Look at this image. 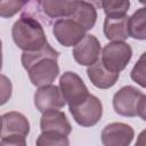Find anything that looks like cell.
Listing matches in <instances>:
<instances>
[{
    "instance_id": "8fae6325",
    "label": "cell",
    "mask_w": 146,
    "mask_h": 146,
    "mask_svg": "<svg viewBox=\"0 0 146 146\" xmlns=\"http://www.w3.org/2000/svg\"><path fill=\"white\" fill-rule=\"evenodd\" d=\"M66 102L62 95L59 87L49 84L38 88L34 94V105L41 113L51 110H60L65 106Z\"/></svg>"
},
{
    "instance_id": "ba28073f",
    "label": "cell",
    "mask_w": 146,
    "mask_h": 146,
    "mask_svg": "<svg viewBox=\"0 0 146 146\" xmlns=\"http://www.w3.org/2000/svg\"><path fill=\"white\" fill-rule=\"evenodd\" d=\"M86 30L72 18H62L54 23L52 34L64 47H75L87 34Z\"/></svg>"
},
{
    "instance_id": "5b68a950",
    "label": "cell",
    "mask_w": 146,
    "mask_h": 146,
    "mask_svg": "<svg viewBox=\"0 0 146 146\" xmlns=\"http://www.w3.org/2000/svg\"><path fill=\"white\" fill-rule=\"evenodd\" d=\"M59 89L68 107L76 106L83 103L89 94V90L83 80L75 72L66 71L59 78Z\"/></svg>"
},
{
    "instance_id": "5bb4252c",
    "label": "cell",
    "mask_w": 146,
    "mask_h": 146,
    "mask_svg": "<svg viewBox=\"0 0 146 146\" xmlns=\"http://www.w3.org/2000/svg\"><path fill=\"white\" fill-rule=\"evenodd\" d=\"M129 17L128 15L119 17H105L104 19V34L105 38L112 41H124L129 34Z\"/></svg>"
},
{
    "instance_id": "30bf717a",
    "label": "cell",
    "mask_w": 146,
    "mask_h": 146,
    "mask_svg": "<svg viewBox=\"0 0 146 146\" xmlns=\"http://www.w3.org/2000/svg\"><path fill=\"white\" fill-rule=\"evenodd\" d=\"M100 50L102 48L99 40L92 34H87L73 48L72 55L78 64L89 67L99 60Z\"/></svg>"
},
{
    "instance_id": "44dd1931",
    "label": "cell",
    "mask_w": 146,
    "mask_h": 146,
    "mask_svg": "<svg viewBox=\"0 0 146 146\" xmlns=\"http://www.w3.org/2000/svg\"><path fill=\"white\" fill-rule=\"evenodd\" d=\"M26 5L25 1H1L0 2V16L2 18H8L17 14L19 10L24 9Z\"/></svg>"
},
{
    "instance_id": "ac0fdd59",
    "label": "cell",
    "mask_w": 146,
    "mask_h": 146,
    "mask_svg": "<svg viewBox=\"0 0 146 146\" xmlns=\"http://www.w3.org/2000/svg\"><path fill=\"white\" fill-rule=\"evenodd\" d=\"M99 5L104 9L106 17H119L127 15L130 7V1H100Z\"/></svg>"
},
{
    "instance_id": "2e32d148",
    "label": "cell",
    "mask_w": 146,
    "mask_h": 146,
    "mask_svg": "<svg viewBox=\"0 0 146 146\" xmlns=\"http://www.w3.org/2000/svg\"><path fill=\"white\" fill-rule=\"evenodd\" d=\"M78 22L86 31L91 30L97 21V10L94 3L88 1H78L76 9L74 14L70 17Z\"/></svg>"
},
{
    "instance_id": "52a82bcc",
    "label": "cell",
    "mask_w": 146,
    "mask_h": 146,
    "mask_svg": "<svg viewBox=\"0 0 146 146\" xmlns=\"http://www.w3.org/2000/svg\"><path fill=\"white\" fill-rule=\"evenodd\" d=\"M143 92L133 86H124L113 96V108L116 114L125 117L137 116L139 102Z\"/></svg>"
},
{
    "instance_id": "d6986e66",
    "label": "cell",
    "mask_w": 146,
    "mask_h": 146,
    "mask_svg": "<svg viewBox=\"0 0 146 146\" xmlns=\"http://www.w3.org/2000/svg\"><path fill=\"white\" fill-rule=\"evenodd\" d=\"M35 146H70L67 136L57 132H41L35 141Z\"/></svg>"
},
{
    "instance_id": "277c9868",
    "label": "cell",
    "mask_w": 146,
    "mask_h": 146,
    "mask_svg": "<svg viewBox=\"0 0 146 146\" xmlns=\"http://www.w3.org/2000/svg\"><path fill=\"white\" fill-rule=\"evenodd\" d=\"M132 57V48L124 41H112L104 46L102 50L103 65L113 73L123 71Z\"/></svg>"
},
{
    "instance_id": "484cf974",
    "label": "cell",
    "mask_w": 146,
    "mask_h": 146,
    "mask_svg": "<svg viewBox=\"0 0 146 146\" xmlns=\"http://www.w3.org/2000/svg\"><path fill=\"white\" fill-rule=\"evenodd\" d=\"M140 3L144 5V6H146V1H140Z\"/></svg>"
},
{
    "instance_id": "cb8c5ba5",
    "label": "cell",
    "mask_w": 146,
    "mask_h": 146,
    "mask_svg": "<svg viewBox=\"0 0 146 146\" xmlns=\"http://www.w3.org/2000/svg\"><path fill=\"white\" fill-rule=\"evenodd\" d=\"M137 115L146 121V95H143L140 102H139V105H138V110H137Z\"/></svg>"
},
{
    "instance_id": "7402d4cb",
    "label": "cell",
    "mask_w": 146,
    "mask_h": 146,
    "mask_svg": "<svg viewBox=\"0 0 146 146\" xmlns=\"http://www.w3.org/2000/svg\"><path fill=\"white\" fill-rule=\"evenodd\" d=\"M0 146H26V137L19 135L1 137Z\"/></svg>"
},
{
    "instance_id": "4fadbf2b",
    "label": "cell",
    "mask_w": 146,
    "mask_h": 146,
    "mask_svg": "<svg viewBox=\"0 0 146 146\" xmlns=\"http://www.w3.org/2000/svg\"><path fill=\"white\" fill-rule=\"evenodd\" d=\"M2 128L1 137L10 135H19L27 137L30 133V122L26 116L19 112H8L1 115Z\"/></svg>"
},
{
    "instance_id": "7c38bea8",
    "label": "cell",
    "mask_w": 146,
    "mask_h": 146,
    "mask_svg": "<svg viewBox=\"0 0 146 146\" xmlns=\"http://www.w3.org/2000/svg\"><path fill=\"white\" fill-rule=\"evenodd\" d=\"M40 128L42 132H57L64 136H68L72 131V125L65 113L59 110H51L42 113Z\"/></svg>"
},
{
    "instance_id": "7a4b0ae2",
    "label": "cell",
    "mask_w": 146,
    "mask_h": 146,
    "mask_svg": "<svg viewBox=\"0 0 146 146\" xmlns=\"http://www.w3.org/2000/svg\"><path fill=\"white\" fill-rule=\"evenodd\" d=\"M11 36L15 44L22 49L23 52L38 51L48 44L44 30L39 19L25 13L14 23Z\"/></svg>"
},
{
    "instance_id": "3957f363",
    "label": "cell",
    "mask_w": 146,
    "mask_h": 146,
    "mask_svg": "<svg viewBox=\"0 0 146 146\" xmlns=\"http://www.w3.org/2000/svg\"><path fill=\"white\" fill-rule=\"evenodd\" d=\"M35 8L33 11L24 10L25 14L39 16L42 18V21L47 24H50L51 21H58L62 18H68L71 17L78 6V1H58V0H43V1H36L33 2ZM35 16V18H36Z\"/></svg>"
},
{
    "instance_id": "603a6c76",
    "label": "cell",
    "mask_w": 146,
    "mask_h": 146,
    "mask_svg": "<svg viewBox=\"0 0 146 146\" xmlns=\"http://www.w3.org/2000/svg\"><path fill=\"white\" fill-rule=\"evenodd\" d=\"M1 80H2V83H1V89H2V94H1V104L3 105L11 96V83H10V80L6 76V75H1Z\"/></svg>"
},
{
    "instance_id": "6da1fadb",
    "label": "cell",
    "mask_w": 146,
    "mask_h": 146,
    "mask_svg": "<svg viewBox=\"0 0 146 146\" xmlns=\"http://www.w3.org/2000/svg\"><path fill=\"white\" fill-rule=\"evenodd\" d=\"M59 51L49 43L38 51H24L21 56L23 67L26 70L30 81L35 87L51 84L59 74L57 59Z\"/></svg>"
},
{
    "instance_id": "d4e9b609",
    "label": "cell",
    "mask_w": 146,
    "mask_h": 146,
    "mask_svg": "<svg viewBox=\"0 0 146 146\" xmlns=\"http://www.w3.org/2000/svg\"><path fill=\"white\" fill-rule=\"evenodd\" d=\"M135 146H146V129H144L137 137Z\"/></svg>"
},
{
    "instance_id": "9a60e30c",
    "label": "cell",
    "mask_w": 146,
    "mask_h": 146,
    "mask_svg": "<svg viewBox=\"0 0 146 146\" xmlns=\"http://www.w3.org/2000/svg\"><path fill=\"white\" fill-rule=\"evenodd\" d=\"M87 75L91 83L99 89H108L115 86L120 78V73L110 72L99 59L96 64L87 68Z\"/></svg>"
},
{
    "instance_id": "9c48e42d",
    "label": "cell",
    "mask_w": 146,
    "mask_h": 146,
    "mask_svg": "<svg viewBox=\"0 0 146 146\" xmlns=\"http://www.w3.org/2000/svg\"><path fill=\"white\" fill-rule=\"evenodd\" d=\"M133 128L127 123L112 122L102 130V143L104 146H129L133 140Z\"/></svg>"
},
{
    "instance_id": "8992f818",
    "label": "cell",
    "mask_w": 146,
    "mask_h": 146,
    "mask_svg": "<svg viewBox=\"0 0 146 146\" xmlns=\"http://www.w3.org/2000/svg\"><path fill=\"white\" fill-rule=\"evenodd\" d=\"M70 112L74 121L81 127H92L99 122L103 116V104L100 99L94 95H89L88 98L76 105L71 106Z\"/></svg>"
},
{
    "instance_id": "e0dca14e",
    "label": "cell",
    "mask_w": 146,
    "mask_h": 146,
    "mask_svg": "<svg viewBox=\"0 0 146 146\" xmlns=\"http://www.w3.org/2000/svg\"><path fill=\"white\" fill-rule=\"evenodd\" d=\"M129 34L136 40H146V6L138 8L129 17Z\"/></svg>"
},
{
    "instance_id": "ffe728a7",
    "label": "cell",
    "mask_w": 146,
    "mask_h": 146,
    "mask_svg": "<svg viewBox=\"0 0 146 146\" xmlns=\"http://www.w3.org/2000/svg\"><path fill=\"white\" fill-rule=\"evenodd\" d=\"M130 76L132 81H135L137 84L143 88H146V51L140 55L139 59L133 65Z\"/></svg>"
}]
</instances>
